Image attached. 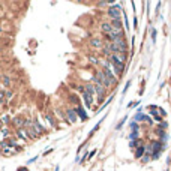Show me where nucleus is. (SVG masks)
Listing matches in <instances>:
<instances>
[{
	"label": "nucleus",
	"mask_w": 171,
	"mask_h": 171,
	"mask_svg": "<svg viewBox=\"0 0 171 171\" xmlns=\"http://www.w3.org/2000/svg\"><path fill=\"white\" fill-rule=\"evenodd\" d=\"M126 48H128V45H126V42L123 39H119V41H114L113 44H108L105 51H114V53H126Z\"/></svg>",
	"instance_id": "nucleus-1"
},
{
	"label": "nucleus",
	"mask_w": 171,
	"mask_h": 171,
	"mask_svg": "<svg viewBox=\"0 0 171 171\" xmlns=\"http://www.w3.org/2000/svg\"><path fill=\"white\" fill-rule=\"evenodd\" d=\"M24 126H26V132H27V135H29V138H36L39 135L38 132H36V129H35V126H33L32 122H26Z\"/></svg>",
	"instance_id": "nucleus-2"
},
{
	"label": "nucleus",
	"mask_w": 171,
	"mask_h": 171,
	"mask_svg": "<svg viewBox=\"0 0 171 171\" xmlns=\"http://www.w3.org/2000/svg\"><path fill=\"white\" fill-rule=\"evenodd\" d=\"M95 83L98 84V86H102V87H107V86H110V83L107 81V78H105V75L102 74V72H99V74H96L95 75Z\"/></svg>",
	"instance_id": "nucleus-3"
},
{
	"label": "nucleus",
	"mask_w": 171,
	"mask_h": 171,
	"mask_svg": "<svg viewBox=\"0 0 171 171\" xmlns=\"http://www.w3.org/2000/svg\"><path fill=\"white\" fill-rule=\"evenodd\" d=\"M108 36L113 39V42H114V41H119V39H123V30H122V29H120V30L111 29V32L108 33Z\"/></svg>",
	"instance_id": "nucleus-4"
},
{
	"label": "nucleus",
	"mask_w": 171,
	"mask_h": 171,
	"mask_svg": "<svg viewBox=\"0 0 171 171\" xmlns=\"http://www.w3.org/2000/svg\"><path fill=\"white\" fill-rule=\"evenodd\" d=\"M102 74L105 75L107 81H108V83H110V84H113V83H114V81H116V77L113 75V72H111V69H108L107 66L104 68V71H102Z\"/></svg>",
	"instance_id": "nucleus-5"
},
{
	"label": "nucleus",
	"mask_w": 171,
	"mask_h": 171,
	"mask_svg": "<svg viewBox=\"0 0 171 171\" xmlns=\"http://www.w3.org/2000/svg\"><path fill=\"white\" fill-rule=\"evenodd\" d=\"M120 11H122V8H120V6H111L110 9H108V14H110L113 18H119Z\"/></svg>",
	"instance_id": "nucleus-6"
},
{
	"label": "nucleus",
	"mask_w": 171,
	"mask_h": 171,
	"mask_svg": "<svg viewBox=\"0 0 171 171\" xmlns=\"http://www.w3.org/2000/svg\"><path fill=\"white\" fill-rule=\"evenodd\" d=\"M2 152L5 153V155H12V153H15L18 150L14 149V147H11V146H8L6 143H2Z\"/></svg>",
	"instance_id": "nucleus-7"
},
{
	"label": "nucleus",
	"mask_w": 171,
	"mask_h": 171,
	"mask_svg": "<svg viewBox=\"0 0 171 171\" xmlns=\"http://www.w3.org/2000/svg\"><path fill=\"white\" fill-rule=\"evenodd\" d=\"M66 116H68L69 123L77 122V111H74V110H68V111H66Z\"/></svg>",
	"instance_id": "nucleus-8"
},
{
	"label": "nucleus",
	"mask_w": 171,
	"mask_h": 171,
	"mask_svg": "<svg viewBox=\"0 0 171 171\" xmlns=\"http://www.w3.org/2000/svg\"><path fill=\"white\" fill-rule=\"evenodd\" d=\"M12 123H14V126H15V128H21V126H24L26 120L23 119V117H15V119L12 120Z\"/></svg>",
	"instance_id": "nucleus-9"
},
{
	"label": "nucleus",
	"mask_w": 171,
	"mask_h": 171,
	"mask_svg": "<svg viewBox=\"0 0 171 171\" xmlns=\"http://www.w3.org/2000/svg\"><path fill=\"white\" fill-rule=\"evenodd\" d=\"M113 29H117V30H120L122 29V21H120V18H114L113 20Z\"/></svg>",
	"instance_id": "nucleus-10"
},
{
	"label": "nucleus",
	"mask_w": 171,
	"mask_h": 171,
	"mask_svg": "<svg viewBox=\"0 0 171 171\" xmlns=\"http://www.w3.org/2000/svg\"><path fill=\"white\" fill-rule=\"evenodd\" d=\"M17 135H18V138H21V140H27V138H29V135H27V132L24 129H18Z\"/></svg>",
	"instance_id": "nucleus-11"
},
{
	"label": "nucleus",
	"mask_w": 171,
	"mask_h": 171,
	"mask_svg": "<svg viewBox=\"0 0 171 171\" xmlns=\"http://www.w3.org/2000/svg\"><path fill=\"white\" fill-rule=\"evenodd\" d=\"M95 93H98V95H99V98H102V96H104V87L96 84V86H95Z\"/></svg>",
	"instance_id": "nucleus-12"
},
{
	"label": "nucleus",
	"mask_w": 171,
	"mask_h": 171,
	"mask_svg": "<svg viewBox=\"0 0 171 171\" xmlns=\"http://www.w3.org/2000/svg\"><path fill=\"white\" fill-rule=\"evenodd\" d=\"M101 27H102V30H104L105 33H110V32H111V29H113V27H111L110 24H108V23H104Z\"/></svg>",
	"instance_id": "nucleus-13"
},
{
	"label": "nucleus",
	"mask_w": 171,
	"mask_h": 171,
	"mask_svg": "<svg viewBox=\"0 0 171 171\" xmlns=\"http://www.w3.org/2000/svg\"><path fill=\"white\" fill-rule=\"evenodd\" d=\"M135 120H146V122L150 123V119H149L147 116H144V114H138V116H135Z\"/></svg>",
	"instance_id": "nucleus-14"
},
{
	"label": "nucleus",
	"mask_w": 171,
	"mask_h": 171,
	"mask_svg": "<svg viewBox=\"0 0 171 171\" xmlns=\"http://www.w3.org/2000/svg\"><path fill=\"white\" fill-rule=\"evenodd\" d=\"M9 122H11L9 116H2V117H0V123H2V125H8Z\"/></svg>",
	"instance_id": "nucleus-15"
},
{
	"label": "nucleus",
	"mask_w": 171,
	"mask_h": 171,
	"mask_svg": "<svg viewBox=\"0 0 171 171\" xmlns=\"http://www.w3.org/2000/svg\"><path fill=\"white\" fill-rule=\"evenodd\" d=\"M78 114H80V117H81V119H83V120H86L87 119V116H86V113H84V110H83V108H81V107H78Z\"/></svg>",
	"instance_id": "nucleus-16"
},
{
	"label": "nucleus",
	"mask_w": 171,
	"mask_h": 171,
	"mask_svg": "<svg viewBox=\"0 0 171 171\" xmlns=\"http://www.w3.org/2000/svg\"><path fill=\"white\" fill-rule=\"evenodd\" d=\"M143 153H144V147L140 146V147L137 149V152H135V156H137V158H141V156H143Z\"/></svg>",
	"instance_id": "nucleus-17"
},
{
	"label": "nucleus",
	"mask_w": 171,
	"mask_h": 171,
	"mask_svg": "<svg viewBox=\"0 0 171 171\" xmlns=\"http://www.w3.org/2000/svg\"><path fill=\"white\" fill-rule=\"evenodd\" d=\"M114 56H116L117 59H119V60H120L122 63H123V62L126 60V56H125V54H123V53H117V54H114Z\"/></svg>",
	"instance_id": "nucleus-18"
},
{
	"label": "nucleus",
	"mask_w": 171,
	"mask_h": 171,
	"mask_svg": "<svg viewBox=\"0 0 171 171\" xmlns=\"http://www.w3.org/2000/svg\"><path fill=\"white\" fill-rule=\"evenodd\" d=\"M92 45H93V47H101L102 42L99 41V39H93V41H92Z\"/></svg>",
	"instance_id": "nucleus-19"
},
{
	"label": "nucleus",
	"mask_w": 171,
	"mask_h": 171,
	"mask_svg": "<svg viewBox=\"0 0 171 171\" xmlns=\"http://www.w3.org/2000/svg\"><path fill=\"white\" fill-rule=\"evenodd\" d=\"M5 95H6V99H8V101H11L12 96H14V93H12V92H5Z\"/></svg>",
	"instance_id": "nucleus-20"
},
{
	"label": "nucleus",
	"mask_w": 171,
	"mask_h": 171,
	"mask_svg": "<svg viewBox=\"0 0 171 171\" xmlns=\"http://www.w3.org/2000/svg\"><path fill=\"white\" fill-rule=\"evenodd\" d=\"M131 129L135 132V131H137L138 132V125H135V123H131Z\"/></svg>",
	"instance_id": "nucleus-21"
},
{
	"label": "nucleus",
	"mask_w": 171,
	"mask_h": 171,
	"mask_svg": "<svg viewBox=\"0 0 171 171\" xmlns=\"http://www.w3.org/2000/svg\"><path fill=\"white\" fill-rule=\"evenodd\" d=\"M5 102V92H0V104Z\"/></svg>",
	"instance_id": "nucleus-22"
},
{
	"label": "nucleus",
	"mask_w": 171,
	"mask_h": 171,
	"mask_svg": "<svg viewBox=\"0 0 171 171\" xmlns=\"http://www.w3.org/2000/svg\"><path fill=\"white\" fill-rule=\"evenodd\" d=\"M152 111H153V110H152ZM153 117H155V120H158V122H161V117H162V116H158V114H156L155 111H153Z\"/></svg>",
	"instance_id": "nucleus-23"
},
{
	"label": "nucleus",
	"mask_w": 171,
	"mask_h": 171,
	"mask_svg": "<svg viewBox=\"0 0 171 171\" xmlns=\"http://www.w3.org/2000/svg\"><path fill=\"white\" fill-rule=\"evenodd\" d=\"M125 120H126V116H125V119H122V120H120V123L117 125V129H120V128H122V125L125 123Z\"/></svg>",
	"instance_id": "nucleus-24"
},
{
	"label": "nucleus",
	"mask_w": 171,
	"mask_h": 171,
	"mask_svg": "<svg viewBox=\"0 0 171 171\" xmlns=\"http://www.w3.org/2000/svg\"><path fill=\"white\" fill-rule=\"evenodd\" d=\"M129 86H131V81H128V84H126V87L123 89V93H126V92H128V89H129Z\"/></svg>",
	"instance_id": "nucleus-25"
},
{
	"label": "nucleus",
	"mask_w": 171,
	"mask_h": 171,
	"mask_svg": "<svg viewBox=\"0 0 171 171\" xmlns=\"http://www.w3.org/2000/svg\"><path fill=\"white\" fill-rule=\"evenodd\" d=\"M152 39H153V42H155V39H156V30L152 32Z\"/></svg>",
	"instance_id": "nucleus-26"
},
{
	"label": "nucleus",
	"mask_w": 171,
	"mask_h": 171,
	"mask_svg": "<svg viewBox=\"0 0 171 171\" xmlns=\"http://www.w3.org/2000/svg\"><path fill=\"white\" fill-rule=\"evenodd\" d=\"M45 117H47V120H48V122H50L51 125H54V120L51 119V116H45Z\"/></svg>",
	"instance_id": "nucleus-27"
},
{
	"label": "nucleus",
	"mask_w": 171,
	"mask_h": 171,
	"mask_svg": "<svg viewBox=\"0 0 171 171\" xmlns=\"http://www.w3.org/2000/svg\"><path fill=\"white\" fill-rule=\"evenodd\" d=\"M3 83H5L6 86L9 84V78H8V77H5V78H3Z\"/></svg>",
	"instance_id": "nucleus-28"
},
{
	"label": "nucleus",
	"mask_w": 171,
	"mask_h": 171,
	"mask_svg": "<svg viewBox=\"0 0 171 171\" xmlns=\"http://www.w3.org/2000/svg\"><path fill=\"white\" fill-rule=\"evenodd\" d=\"M149 159H150V158H149V155H147V156H144V158H143V161H144V162H147Z\"/></svg>",
	"instance_id": "nucleus-29"
},
{
	"label": "nucleus",
	"mask_w": 171,
	"mask_h": 171,
	"mask_svg": "<svg viewBox=\"0 0 171 171\" xmlns=\"http://www.w3.org/2000/svg\"><path fill=\"white\" fill-rule=\"evenodd\" d=\"M0 32H2V29H0Z\"/></svg>",
	"instance_id": "nucleus-30"
}]
</instances>
